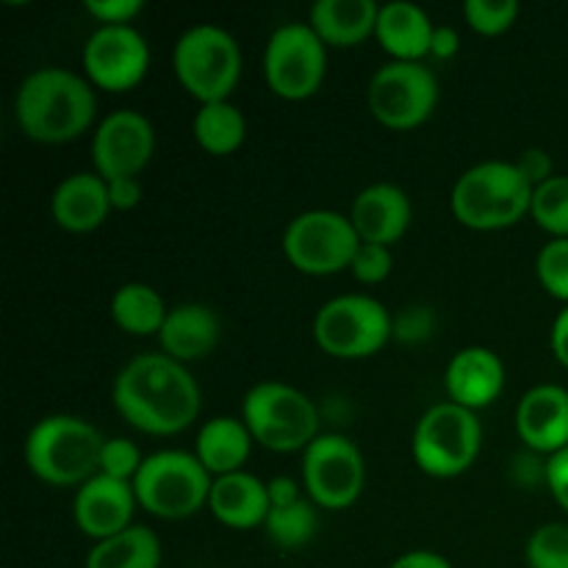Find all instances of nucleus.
I'll return each mask as SVG.
<instances>
[{"instance_id": "f257e3e1", "label": "nucleus", "mask_w": 568, "mask_h": 568, "mask_svg": "<svg viewBox=\"0 0 568 568\" xmlns=\"http://www.w3.org/2000/svg\"><path fill=\"white\" fill-rule=\"evenodd\" d=\"M114 408L144 436H178L197 422L200 386L192 372L164 353L128 361L111 388Z\"/></svg>"}, {"instance_id": "f03ea898", "label": "nucleus", "mask_w": 568, "mask_h": 568, "mask_svg": "<svg viewBox=\"0 0 568 568\" xmlns=\"http://www.w3.org/2000/svg\"><path fill=\"white\" fill-rule=\"evenodd\" d=\"M98 114V98L87 75L64 67H42L26 75L14 94L20 131L39 144H67L81 139Z\"/></svg>"}, {"instance_id": "7ed1b4c3", "label": "nucleus", "mask_w": 568, "mask_h": 568, "mask_svg": "<svg viewBox=\"0 0 568 568\" xmlns=\"http://www.w3.org/2000/svg\"><path fill=\"white\" fill-rule=\"evenodd\" d=\"M103 444V433L81 416H44L28 433L26 464L44 486L81 488L100 475Z\"/></svg>"}, {"instance_id": "20e7f679", "label": "nucleus", "mask_w": 568, "mask_h": 568, "mask_svg": "<svg viewBox=\"0 0 568 568\" xmlns=\"http://www.w3.org/2000/svg\"><path fill=\"white\" fill-rule=\"evenodd\" d=\"M532 192L514 161H483L455 181L449 205L464 227L494 233L519 225L530 214Z\"/></svg>"}, {"instance_id": "39448f33", "label": "nucleus", "mask_w": 568, "mask_h": 568, "mask_svg": "<svg viewBox=\"0 0 568 568\" xmlns=\"http://www.w3.org/2000/svg\"><path fill=\"white\" fill-rule=\"evenodd\" d=\"M214 477L194 453L161 449L148 455L133 480L139 508L164 521L192 519L209 505Z\"/></svg>"}, {"instance_id": "423d86ee", "label": "nucleus", "mask_w": 568, "mask_h": 568, "mask_svg": "<svg viewBox=\"0 0 568 568\" xmlns=\"http://www.w3.org/2000/svg\"><path fill=\"white\" fill-rule=\"evenodd\" d=\"M242 419L253 442L270 453H305L320 438V410L288 383L266 381L250 388Z\"/></svg>"}, {"instance_id": "0eeeda50", "label": "nucleus", "mask_w": 568, "mask_h": 568, "mask_svg": "<svg viewBox=\"0 0 568 568\" xmlns=\"http://www.w3.org/2000/svg\"><path fill=\"white\" fill-rule=\"evenodd\" d=\"M483 447V425L475 410L438 403L422 414L410 438V455L425 475L453 480L475 466Z\"/></svg>"}, {"instance_id": "6e6552de", "label": "nucleus", "mask_w": 568, "mask_h": 568, "mask_svg": "<svg viewBox=\"0 0 568 568\" xmlns=\"http://www.w3.org/2000/svg\"><path fill=\"white\" fill-rule=\"evenodd\" d=\"M172 70L178 83L200 105L227 100L242 78V50L220 26H194L172 50Z\"/></svg>"}, {"instance_id": "1a4fd4ad", "label": "nucleus", "mask_w": 568, "mask_h": 568, "mask_svg": "<svg viewBox=\"0 0 568 568\" xmlns=\"http://www.w3.org/2000/svg\"><path fill=\"white\" fill-rule=\"evenodd\" d=\"M394 322L386 305L369 294H342L316 311L314 338L322 353L338 361L372 358L388 344Z\"/></svg>"}, {"instance_id": "9d476101", "label": "nucleus", "mask_w": 568, "mask_h": 568, "mask_svg": "<svg viewBox=\"0 0 568 568\" xmlns=\"http://www.w3.org/2000/svg\"><path fill=\"white\" fill-rule=\"evenodd\" d=\"M361 239L349 216L338 211H303L283 233V255L303 275L325 277L349 270Z\"/></svg>"}, {"instance_id": "9b49d317", "label": "nucleus", "mask_w": 568, "mask_h": 568, "mask_svg": "<svg viewBox=\"0 0 568 568\" xmlns=\"http://www.w3.org/2000/svg\"><path fill=\"white\" fill-rule=\"evenodd\" d=\"M327 48L308 22H286L264 50L266 87L288 103L314 98L325 83Z\"/></svg>"}, {"instance_id": "f8f14e48", "label": "nucleus", "mask_w": 568, "mask_h": 568, "mask_svg": "<svg viewBox=\"0 0 568 568\" xmlns=\"http://www.w3.org/2000/svg\"><path fill=\"white\" fill-rule=\"evenodd\" d=\"M438 78L430 67L388 61L372 75L366 103L372 116L388 131H414L438 105Z\"/></svg>"}, {"instance_id": "ddd939ff", "label": "nucleus", "mask_w": 568, "mask_h": 568, "mask_svg": "<svg viewBox=\"0 0 568 568\" xmlns=\"http://www.w3.org/2000/svg\"><path fill=\"white\" fill-rule=\"evenodd\" d=\"M364 483L366 464L353 438L327 433L303 453V488L316 508H349L358 503Z\"/></svg>"}, {"instance_id": "4468645a", "label": "nucleus", "mask_w": 568, "mask_h": 568, "mask_svg": "<svg viewBox=\"0 0 568 568\" xmlns=\"http://www.w3.org/2000/svg\"><path fill=\"white\" fill-rule=\"evenodd\" d=\"M83 75L105 92L139 87L150 70V48L133 26H100L81 53Z\"/></svg>"}, {"instance_id": "2eb2a0df", "label": "nucleus", "mask_w": 568, "mask_h": 568, "mask_svg": "<svg viewBox=\"0 0 568 568\" xmlns=\"http://www.w3.org/2000/svg\"><path fill=\"white\" fill-rule=\"evenodd\" d=\"M155 155V128L144 114L131 109L114 111L98 125L92 139L94 172L103 181L139 178Z\"/></svg>"}, {"instance_id": "dca6fc26", "label": "nucleus", "mask_w": 568, "mask_h": 568, "mask_svg": "<svg viewBox=\"0 0 568 568\" xmlns=\"http://www.w3.org/2000/svg\"><path fill=\"white\" fill-rule=\"evenodd\" d=\"M139 508L133 483L114 480L109 475H94L75 491L72 516L75 527L94 544L120 536L133 527V510Z\"/></svg>"}, {"instance_id": "f3484780", "label": "nucleus", "mask_w": 568, "mask_h": 568, "mask_svg": "<svg viewBox=\"0 0 568 568\" xmlns=\"http://www.w3.org/2000/svg\"><path fill=\"white\" fill-rule=\"evenodd\" d=\"M347 216L361 242L392 247L408 233L414 209H410L408 194L399 186H394V183H372L364 192H358Z\"/></svg>"}, {"instance_id": "a211bd4d", "label": "nucleus", "mask_w": 568, "mask_h": 568, "mask_svg": "<svg viewBox=\"0 0 568 568\" xmlns=\"http://www.w3.org/2000/svg\"><path fill=\"white\" fill-rule=\"evenodd\" d=\"M516 433L532 453L555 455L568 447V392L555 383L532 386L516 408Z\"/></svg>"}, {"instance_id": "6ab92c4d", "label": "nucleus", "mask_w": 568, "mask_h": 568, "mask_svg": "<svg viewBox=\"0 0 568 568\" xmlns=\"http://www.w3.org/2000/svg\"><path fill=\"white\" fill-rule=\"evenodd\" d=\"M449 403L466 410L488 408L505 388V364L494 349L464 347L453 355L444 375Z\"/></svg>"}, {"instance_id": "aec40b11", "label": "nucleus", "mask_w": 568, "mask_h": 568, "mask_svg": "<svg viewBox=\"0 0 568 568\" xmlns=\"http://www.w3.org/2000/svg\"><path fill=\"white\" fill-rule=\"evenodd\" d=\"M109 183L98 172H75L55 186L50 200L53 222L67 233H92L111 214Z\"/></svg>"}, {"instance_id": "412c9836", "label": "nucleus", "mask_w": 568, "mask_h": 568, "mask_svg": "<svg viewBox=\"0 0 568 568\" xmlns=\"http://www.w3.org/2000/svg\"><path fill=\"white\" fill-rule=\"evenodd\" d=\"M209 510L220 525L231 530H255L270 516V488L250 471L214 477Z\"/></svg>"}, {"instance_id": "4be33fe9", "label": "nucleus", "mask_w": 568, "mask_h": 568, "mask_svg": "<svg viewBox=\"0 0 568 568\" xmlns=\"http://www.w3.org/2000/svg\"><path fill=\"white\" fill-rule=\"evenodd\" d=\"M433 33H436V26L422 6L408 3V0L381 6L375 37L394 61L422 64L430 55Z\"/></svg>"}, {"instance_id": "5701e85b", "label": "nucleus", "mask_w": 568, "mask_h": 568, "mask_svg": "<svg viewBox=\"0 0 568 568\" xmlns=\"http://www.w3.org/2000/svg\"><path fill=\"white\" fill-rule=\"evenodd\" d=\"M161 353L178 364H192L211 355L220 344V320L209 305L183 303L170 308L164 327L159 333Z\"/></svg>"}, {"instance_id": "b1692460", "label": "nucleus", "mask_w": 568, "mask_h": 568, "mask_svg": "<svg viewBox=\"0 0 568 568\" xmlns=\"http://www.w3.org/2000/svg\"><path fill=\"white\" fill-rule=\"evenodd\" d=\"M381 6L375 0H316L311 6L308 26L325 48H358L375 37Z\"/></svg>"}, {"instance_id": "393cba45", "label": "nucleus", "mask_w": 568, "mask_h": 568, "mask_svg": "<svg viewBox=\"0 0 568 568\" xmlns=\"http://www.w3.org/2000/svg\"><path fill=\"white\" fill-rule=\"evenodd\" d=\"M253 436H250L244 419L236 416H214L205 422L194 442V455L209 469L211 477H225L233 471H244L250 453H253Z\"/></svg>"}, {"instance_id": "a878e982", "label": "nucleus", "mask_w": 568, "mask_h": 568, "mask_svg": "<svg viewBox=\"0 0 568 568\" xmlns=\"http://www.w3.org/2000/svg\"><path fill=\"white\" fill-rule=\"evenodd\" d=\"M83 568H161V541L150 527L133 525L94 544Z\"/></svg>"}, {"instance_id": "bb28decb", "label": "nucleus", "mask_w": 568, "mask_h": 568, "mask_svg": "<svg viewBox=\"0 0 568 568\" xmlns=\"http://www.w3.org/2000/svg\"><path fill=\"white\" fill-rule=\"evenodd\" d=\"M170 308L148 283H125L111 297V320L131 336H159Z\"/></svg>"}, {"instance_id": "cd10ccee", "label": "nucleus", "mask_w": 568, "mask_h": 568, "mask_svg": "<svg viewBox=\"0 0 568 568\" xmlns=\"http://www.w3.org/2000/svg\"><path fill=\"white\" fill-rule=\"evenodd\" d=\"M194 142L209 155H231L247 139V120L231 100L200 105L192 120Z\"/></svg>"}, {"instance_id": "c85d7f7f", "label": "nucleus", "mask_w": 568, "mask_h": 568, "mask_svg": "<svg viewBox=\"0 0 568 568\" xmlns=\"http://www.w3.org/2000/svg\"><path fill=\"white\" fill-rule=\"evenodd\" d=\"M266 538L275 544L283 552H294L311 544V538L320 530V516H316V505L311 503L308 494L297 503L275 505L270 508V516L264 521Z\"/></svg>"}, {"instance_id": "c756f323", "label": "nucleus", "mask_w": 568, "mask_h": 568, "mask_svg": "<svg viewBox=\"0 0 568 568\" xmlns=\"http://www.w3.org/2000/svg\"><path fill=\"white\" fill-rule=\"evenodd\" d=\"M530 216L552 239H568V175H555L536 186Z\"/></svg>"}, {"instance_id": "7c9ffc66", "label": "nucleus", "mask_w": 568, "mask_h": 568, "mask_svg": "<svg viewBox=\"0 0 568 568\" xmlns=\"http://www.w3.org/2000/svg\"><path fill=\"white\" fill-rule=\"evenodd\" d=\"M527 568H568V525L549 521L541 525L525 547Z\"/></svg>"}, {"instance_id": "2f4dec72", "label": "nucleus", "mask_w": 568, "mask_h": 568, "mask_svg": "<svg viewBox=\"0 0 568 568\" xmlns=\"http://www.w3.org/2000/svg\"><path fill=\"white\" fill-rule=\"evenodd\" d=\"M519 11L516 0H466L464 3L466 26L480 37H503L516 26Z\"/></svg>"}, {"instance_id": "473e14b6", "label": "nucleus", "mask_w": 568, "mask_h": 568, "mask_svg": "<svg viewBox=\"0 0 568 568\" xmlns=\"http://www.w3.org/2000/svg\"><path fill=\"white\" fill-rule=\"evenodd\" d=\"M538 283L549 297L568 305V239H552L536 258Z\"/></svg>"}, {"instance_id": "72a5a7b5", "label": "nucleus", "mask_w": 568, "mask_h": 568, "mask_svg": "<svg viewBox=\"0 0 568 568\" xmlns=\"http://www.w3.org/2000/svg\"><path fill=\"white\" fill-rule=\"evenodd\" d=\"M142 464V453H139V447L131 438H105L103 453H100V475H109L122 483H133Z\"/></svg>"}, {"instance_id": "f704fd0d", "label": "nucleus", "mask_w": 568, "mask_h": 568, "mask_svg": "<svg viewBox=\"0 0 568 568\" xmlns=\"http://www.w3.org/2000/svg\"><path fill=\"white\" fill-rule=\"evenodd\" d=\"M394 270V255L392 247H381V244H364L361 242L358 253H355L349 272L358 283L364 286H377V283L388 281Z\"/></svg>"}, {"instance_id": "c9c22d12", "label": "nucleus", "mask_w": 568, "mask_h": 568, "mask_svg": "<svg viewBox=\"0 0 568 568\" xmlns=\"http://www.w3.org/2000/svg\"><path fill=\"white\" fill-rule=\"evenodd\" d=\"M83 9L100 26H131L142 14L144 3L142 0H87Z\"/></svg>"}, {"instance_id": "e433bc0d", "label": "nucleus", "mask_w": 568, "mask_h": 568, "mask_svg": "<svg viewBox=\"0 0 568 568\" xmlns=\"http://www.w3.org/2000/svg\"><path fill=\"white\" fill-rule=\"evenodd\" d=\"M544 480H547V488L555 497V503L568 514V447L549 455L547 466H544Z\"/></svg>"}, {"instance_id": "4c0bfd02", "label": "nucleus", "mask_w": 568, "mask_h": 568, "mask_svg": "<svg viewBox=\"0 0 568 568\" xmlns=\"http://www.w3.org/2000/svg\"><path fill=\"white\" fill-rule=\"evenodd\" d=\"M514 164L519 166V172L527 178V183H530L532 189L541 186V183H547L549 178H555L552 159H549L547 150H541V148L525 150V153L519 155V161H514Z\"/></svg>"}, {"instance_id": "58836bf2", "label": "nucleus", "mask_w": 568, "mask_h": 568, "mask_svg": "<svg viewBox=\"0 0 568 568\" xmlns=\"http://www.w3.org/2000/svg\"><path fill=\"white\" fill-rule=\"evenodd\" d=\"M109 183V200L114 211H133L142 203V183L139 178H116Z\"/></svg>"}, {"instance_id": "ea45409f", "label": "nucleus", "mask_w": 568, "mask_h": 568, "mask_svg": "<svg viewBox=\"0 0 568 568\" xmlns=\"http://www.w3.org/2000/svg\"><path fill=\"white\" fill-rule=\"evenodd\" d=\"M388 568H453V564L433 549H410V552L399 555Z\"/></svg>"}, {"instance_id": "a19ab883", "label": "nucleus", "mask_w": 568, "mask_h": 568, "mask_svg": "<svg viewBox=\"0 0 568 568\" xmlns=\"http://www.w3.org/2000/svg\"><path fill=\"white\" fill-rule=\"evenodd\" d=\"M266 488H270V508L297 503V499L305 497V488L297 480H292V477H272Z\"/></svg>"}, {"instance_id": "79ce46f5", "label": "nucleus", "mask_w": 568, "mask_h": 568, "mask_svg": "<svg viewBox=\"0 0 568 568\" xmlns=\"http://www.w3.org/2000/svg\"><path fill=\"white\" fill-rule=\"evenodd\" d=\"M460 50V37L455 28L449 26H436V33H433V44H430V55L433 59H453L455 53Z\"/></svg>"}, {"instance_id": "37998d69", "label": "nucleus", "mask_w": 568, "mask_h": 568, "mask_svg": "<svg viewBox=\"0 0 568 568\" xmlns=\"http://www.w3.org/2000/svg\"><path fill=\"white\" fill-rule=\"evenodd\" d=\"M549 344H552V353H555V358H558V364L568 369V305L560 311L558 316H555Z\"/></svg>"}]
</instances>
